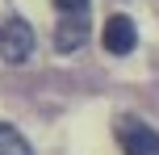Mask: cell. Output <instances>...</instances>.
<instances>
[{
	"mask_svg": "<svg viewBox=\"0 0 159 155\" xmlns=\"http://www.w3.org/2000/svg\"><path fill=\"white\" fill-rule=\"evenodd\" d=\"M117 143L126 155H159V134L138 117H121L117 122Z\"/></svg>",
	"mask_w": 159,
	"mask_h": 155,
	"instance_id": "6da1fadb",
	"label": "cell"
},
{
	"mask_svg": "<svg viewBox=\"0 0 159 155\" xmlns=\"http://www.w3.org/2000/svg\"><path fill=\"white\" fill-rule=\"evenodd\" d=\"M34 50V30L21 21V17H8L4 25H0V59H8V63H25Z\"/></svg>",
	"mask_w": 159,
	"mask_h": 155,
	"instance_id": "7a4b0ae2",
	"label": "cell"
},
{
	"mask_svg": "<svg viewBox=\"0 0 159 155\" xmlns=\"http://www.w3.org/2000/svg\"><path fill=\"white\" fill-rule=\"evenodd\" d=\"M101 42H105V50H109V55H130V50H134V42H138V30H134V21H130L126 13H117V17H109V21H105Z\"/></svg>",
	"mask_w": 159,
	"mask_h": 155,
	"instance_id": "3957f363",
	"label": "cell"
},
{
	"mask_svg": "<svg viewBox=\"0 0 159 155\" xmlns=\"http://www.w3.org/2000/svg\"><path fill=\"white\" fill-rule=\"evenodd\" d=\"M88 42V21H84V13H63V21H59V30H55V46L63 50V55H71V50H80Z\"/></svg>",
	"mask_w": 159,
	"mask_h": 155,
	"instance_id": "277c9868",
	"label": "cell"
},
{
	"mask_svg": "<svg viewBox=\"0 0 159 155\" xmlns=\"http://www.w3.org/2000/svg\"><path fill=\"white\" fill-rule=\"evenodd\" d=\"M0 155H34L30 143H25V134L17 126H8V122H0Z\"/></svg>",
	"mask_w": 159,
	"mask_h": 155,
	"instance_id": "5b68a950",
	"label": "cell"
},
{
	"mask_svg": "<svg viewBox=\"0 0 159 155\" xmlns=\"http://www.w3.org/2000/svg\"><path fill=\"white\" fill-rule=\"evenodd\" d=\"M59 8H63V13H84L88 8V0H55Z\"/></svg>",
	"mask_w": 159,
	"mask_h": 155,
	"instance_id": "8992f818",
	"label": "cell"
}]
</instances>
